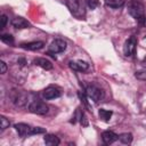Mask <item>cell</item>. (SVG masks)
Instances as JSON below:
<instances>
[{
  "label": "cell",
  "mask_w": 146,
  "mask_h": 146,
  "mask_svg": "<svg viewBox=\"0 0 146 146\" xmlns=\"http://www.w3.org/2000/svg\"><path fill=\"white\" fill-rule=\"evenodd\" d=\"M14 128L21 137H29V136H33V135H38V133H44V131H46L43 128L31 127L26 123H17L14 125Z\"/></svg>",
  "instance_id": "cell-1"
},
{
  "label": "cell",
  "mask_w": 146,
  "mask_h": 146,
  "mask_svg": "<svg viewBox=\"0 0 146 146\" xmlns=\"http://www.w3.org/2000/svg\"><path fill=\"white\" fill-rule=\"evenodd\" d=\"M128 11H129V14L136 21H138L140 17L145 16V8H144V6L139 1H137V0H131L129 2V5H128Z\"/></svg>",
  "instance_id": "cell-2"
},
{
  "label": "cell",
  "mask_w": 146,
  "mask_h": 146,
  "mask_svg": "<svg viewBox=\"0 0 146 146\" xmlns=\"http://www.w3.org/2000/svg\"><path fill=\"white\" fill-rule=\"evenodd\" d=\"M27 110L31 112V113H34V114H39V115H43L48 112V106L39 100V99H33V100H30L29 104H27Z\"/></svg>",
  "instance_id": "cell-3"
},
{
  "label": "cell",
  "mask_w": 146,
  "mask_h": 146,
  "mask_svg": "<svg viewBox=\"0 0 146 146\" xmlns=\"http://www.w3.org/2000/svg\"><path fill=\"white\" fill-rule=\"evenodd\" d=\"M86 94H87V96H88L91 100H94L95 103H98V102L102 100L103 97H104V92H103V90H102L100 88L94 86V84H90V86L87 87V89H86Z\"/></svg>",
  "instance_id": "cell-4"
},
{
  "label": "cell",
  "mask_w": 146,
  "mask_h": 146,
  "mask_svg": "<svg viewBox=\"0 0 146 146\" xmlns=\"http://www.w3.org/2000/svg\"><path fill=\"white\" fill-rule=\"evenodd\" d=\"M136 47H137V39L136 36L131 35L128 38L123 44V54L127 57H131L136 52Z\"/></svg>",
  "instance_id": "cell-5"
},
{
  "label": "cell",
  "mask_w": 146,
  "mask_h": 146,
  "mask_svg": "<svg viewBox=\"0 0 146 146\" xmlns=\"http://www.w3.org/2000/svg\"><path fill=\"white\" fill-rule=\"evenodd\" d=\"M10 99L16 106H24L29 102L27 100V95L22 92V91H17V90H13L11 91Z\"/></svg>",
  "instance_id": "cell-6"
},
{
  "label": "cell",
  "mask_w": 146,
  "mask_h": 146,
  "mask_svg": "<svg viewBox=\"0 0 146 146\" xmlns=\"http://www.w3.org/2000/svg\"><path fill=\"white\" fill-rule=\"evenodd\" d=\"M65 49H66V42L64 40H60V39L54 40L48 47V50L50 54H58V52L64 51Z\"/></svg>",
  "instance_id": "cell-7"
},
{
  "label": "cell",
  "mask_w": 146,
  "mask_h": 146,
  "mask_svg": "<svg viewBox=\"0 0 146 146\" xmlns=\"http://www.w3.org/2000/svg\"><path fill=\"white\" fill-rule=\"evenodd\" d=\"M68 64L72 70L78 71V72H84L89 68V64L84 60H71Z\"/></svg>",
  "instance_id": "cell-8"
},
{
  "label": "cell",
  "mask_w": 146,
  "mask_h": 146,
  "mask_svg": "<svg viewBox=\"0 0 146 146\" xmlns=\"http://www.w3.org/2000/svg\"><path fill=\"white\" fill-rule=\"evenodd\" d=\"M42 96L44 99H55L60 96V91L55 87H48L43 90Z\"/></svg>",
  "instance_id": "cell-9"
},
{
  "label": "cell",
  "mask_w": 146,
  "mask_h": 146,
  "mask_svg": "<svg viewBox=\"0 0 146 146\" xmlns=\"http://www.w3.org/2000/svg\"><path fill=\"white\" fill-rule=\"evenodd\" d=\"M67 8L73 15H79V11H81V1L80 0H66Z\"/></svg>",
  "instance_id": "cell-10"
},
{
  "label": "cell",
  "mask_w": 146,
  "mask_h": 146,
  "mask_svg": "<svg viewBox=\"0 0 146 146\" xmlns=\"http://www.w3.org/2000/svg\"><path fill=\"white\" fill-rule=\"evenodd\" d=\"M102 139H103V141H104L105 144L111 145V144H113L115 140L119 139V136H117L116 133H114L113 131L107 130V131H104V132L102 133Z\"/></svg>",
  "instance_id": "cell-11"
},
{
  "label": "cell",
  "mask_w": 146,
  "mask_h": 146,
  "mask_svg": "<svg viewBox=\"0 0 146 146\" xmlns=\"http://www.w3.org/2000/svg\"><path fill=\"white\" fill-rule=\"evenodd\" d=\"M43 46H44L43 41H32V42H25V43L21 44V47L26 50H39Z\"/></svg>",
  "instance_id": "cell-12"
},
{
  "label": "cell",
  "mask_w": 146,
  "mask_h": 146,
  "mask_svg": "<svg viewBox=\"0 0 146 146\" xmlns=\"http://www.w3.org/2000/svg\"><path fill=\"white\" fill-rule=\"evenodd\" d=\"M11 25L15 27V29H18V30H22V29H27L30 26V23L23 18V17H15L13 21H11Z\"/></svg>",
  "instance_id": "cell-13"
},
{
  "label": "cell",
  "mask_w": 146,
  "mask_h": 146,
  "mask_svg": "<svg viewBox=\"0 0 146 146\" xmlns=\"http://www.w3.org/2000/svg\"><path fill=\"white\" fill-rule=\"evenodd\" d=\"M33 64L36 65V66H40L41 68L47 70V71L52 68V64H51V62L48 60V59H46V58H42V57H38V58H35V59L33 60Z\"/></svg>",
  "instance_id": "cell-14"
},
{
  "label": "cell",
  "mask_w": 146,
  "mask_h": 146,
  "mask_svg": "<svg viewBox=\"0 0 146 146\" xmlns=\"http://www.w3.org/2000/svg\"><path fill=\"white\" fill-rule=\"evenodd\" d=\"M43 140H44V143H46L47 145H49V146H57V145H59V138H58L57 136L52 135V133L46 135L44 138H43Z\"/></svg>",
  "instance_id": "cell-15"
},
{
  "label": "cell",
  "mask_w": 146,
  "mask_h": 146,
  "mask_svg": "<svg viewBox=\"0 0 146 146\" xmlns=\"http://www.w3.org/2000/svg\"><path fill=\"white\" fill-rule=\"evenodd\" d=\"M124 3V0H105V5L110 8H119L122 7Z\"/></svg>",
  "instance_id": "cell-16"
},
{
  "label": "cell",
  "mask_w": 146,
  "mask_h": 146,
  "mask_svg": "<svg viewBox=\"0 0 146 146\" xmlns=\"http://www.w3.org/2000/svg\"><path fill=\"white\" fill-rule=\"evenodd\" d=\"M98 114H99V117L103 121H105V122H107L111 119V116H112V112L111 111H107V110H104V108H100L99 112H98Z\"/></svg>",
  "instance_id": "cell-17"
},
{
  "label": "cell",
  "mask_w": 146,
  "mask_h": 146,
  "mask_svg": "<svg viewBox=\"0 0 146 146\" xmlns=\"http://www.w3.org/2000/svg\"><path fill=\"white\" fill-rule=\"evenodd\" d=\"M119 139L123 144H131V141H132V135L130 132H124V133H121L119 136Z\"/></svg>",
  "instance_id": "cell-18"
},
{
  "label": "cell",
  "mask_w": 146,
  "mask_h": 146,
  "mask_svg": "<svg viewBox=\"0 0 146 146\" xmlns=\"http://www.w3.org/2000/svg\"><path fill=\"white\" fill-rule=\"evenodd\" d=\"M9 125H10L9 120H8L7 117H5L3 115H1V116H0V129H1V131L6 130Z\"/></svg>",
  "instance_id": "cell-19"
},
{
  "label": "cell",
  "mask_w": 146,
  "mask_h": 146,
  "mask_svg": "<svg viewBox=\"0 0 146 146\" xmlns=\"http://www.w3.org/2000/svg\"><path fill=\"white\" fill-rule=\"evenodd\" d=\"M135 76H136L138 80L146 81V67H145V68H141V70L136 71V72H135Z\"/></svg>",
  "instance_id": "cell-20"
},
{
  "label": "cell",
  "mask_w": 146,
  "mask_h": 146,
  "mask_svg": "<svg viewBox=\"0 0 146 146\" xmlns=\"http://www.w3.org/2000/svg\"><path fill=\"white\" fill-rule=\"evenodd\" d=\"M0 39L2 42L7 43V44H14V38L10 34H2Z\"/></svg>",
  "instance_id": "cell-21"
},
{
  "label": "cell",
  "mask_w": 146,
  "mask_h": 146,
  "mask_svg": "<svg viewBox=\"0 0 146 146\" xmlns=\"http://www.w3.org/2000/svg\"><path fill=\"white\" fill-rule=\"evenodd\" d=\"M98 3H99L98 0H87V5L90 9H95L98 6Z\"/></svg>",
  "instance_id": "cell-22"
},
{
  "label": "cell",
  "mask_w": 146,
  "mask_h": 146,
  "mask_svg": "<svg viewBox=\"0 0 146 146\" xmlns=\"http://www.w3.org/2000/svg\"><path fill=\"white\" fill-rule=\"evenodd\" d=\"M0 21H1V24H0V29H3L5 26H6V24H7V22H8V17L6 16V15H1V18H0Z\"/></svg>",
  "instance_id": "cell-23"
},
{
  "label": "cell",
  "mask_w": 146,
  "mask_h": 146,
  "mask_svg": "<svg viewBox=\"0 0 146 146\" xmlns=\"http://www.w3.org/2000/svg\"><path fill=\"white\" fill-rule=\"evenodd\" d=\"M0 67H1V74H5L6 72H7V64L3 62V60H1L0 62Z\"/></svg>",
  "instance_id": "cell-24"
},
{
  "label": "cell",
  "mask_w": 146,
  "mask_h": 146,
  "mask_svg": "<svg viewBox=\"0 0 146 146\" xmlns=\"http://www.w3.org/2000/svg\"><path fill=\"white\" fill-rule=\"evenodd\" d=\"M141 64H143V65H144V66L146 67V56L144 57V59H143V62H141Z\"/></svg>",
  "instance_id": "cell-25"
}]
</instances>
